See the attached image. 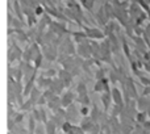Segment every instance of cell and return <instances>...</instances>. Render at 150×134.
Here are the masks:
<instances>
[{"label":"cell","instance_id":"1","mask_svg":"<svg viewBox=\"0 0 150 134\" xmlns=\"http://www.w3.org/2000/svg\"><path fill=\"white\" fill-rule=\"evenodd\" d=\"M80 117H82V114H80V111H79V106H76V104H71L70 106H67L66 108V120L70 122H80Z\"/></svg>","mask_w":150,"mask_h":134},{"label":"cell","instance_id":"2","mask_svg":"<svg viewBox=\"0 0 150 134\" xmlns=\"http://www.w3.org/2000/svg\"><path fill=\"white\" fill-rule=\"evenodd\" d=\"M76 54L80 55L84 59H90L92 58V47H91V41H84L82 44L76 45Z\"/></svg>","mask_w":150,"mask_h":134},{"label":"cell","instance_id":"3","mask_svg":"<svg viewBox=\"0 0 150 134\" xmlns=\"http://www.w3.org/2000/svg\"><path fill=\"white\" fill-rule=\"evenodd\" d=\"M82 29L86 32V33H87V37H88L90 39L100 41V39H104V38H105V34H104V32L101 30V29H99V28H92V26L84 25Z\"/></svg>","mask_w":150,"mask_h":134},{"label":"cell","instance_id":"4","mask_svg":"<svg viewBox=\"0 0 150 134\" xmlns=\"http://www.w3.org/2000/svg\"><path fill=\"white\" fill-rule=\"evenodd\" d=\"M66 5H67V7L73 11V12L80 18V20L84 21V23H87V18H86L84 12H83V9H84V8L82 7V4H80V3H76L75 0H69V1H66Z\"/></svg>","mask_w":150,"mask_h":134},{"label":"cell","instance_id":"5","mask_svg":"<svg viewBox=\"0 0 150 134\" xmlns=\"http://www.w3.org/2000/svg\"><path fill=\"white\" fill-rule=\"evenodd\" d=\"M49 29L52 32H54L57 36H61V37H63V34H66V33L71 34V32L66 28L65 23H59V21H57V20H53V23L49 25Z\"/></svg>","mask_w":150,"mask_h":134},{"label":"cell","instance_id":"6","mask_svg":"<svg viewBox=\"0 0 150 134\" xmlns=\"http://www.w3.org/2000/svg\"><path fill=\"white\" fill-rule=\"evenodd\" d=\"M111 90H107V91H104V92H101V96H100V100H101V104H103V108H104L105 113H109L112 105H113V99H112Z\"/></svg>","mask_w":150,"mask_h":134},{"label":"cell","instance_id":"7","mask_svg":"<svg viewBox=\"0 0 150 134\" xmlns=\"http://www.w3.org/2000/svg\"><path fill=\"white\" fill-rule=\"evenodd\" d=\"M111 82H109V79L108 78H103V79H98L95 82V85H93V92H99V93H101V92H104V91H107V90H111Z\"/></svg>","mask_w":150,"mask_h":134},{"label":"cell","instance_id":"8","mask_svg":"<svg viewBox=\"0 0 150 134\" xmlns=\"http://www.w3.org/2000/svg\"><path fill=\"white\" fill-rule=\"evenodd\" d=\"M61 99H62V106L63 108H67V106H70L71 104L75 103V100H76V93L74 95L73 91L67 90L66 92H63L62 95H61Z\"/></svg>","mask_w":150,"mask_h":134},{"label":"cell","instance_id":"9","mask_svg":"<svg viewBox=\"0 0 150 134\" xmlns=\"http://www.w3.org/2000/svg\"><path fill=\"white\" fill-rule=\"evenodd\" d=\"M112 93V99H113V104H117V105H125V99H124V93L121 92L120 88H117L116 85H113L111 90Z\"/></svg>","mask_w":150,"mask_h":134},{"label":"cell","instance_id":"10","mask_svg":"<svg viewBox=\"0 0 150 134\" xmlns=\"http://www.w3.org/2000/svg\"><path fill=\"white\" fill-rule=\"evenodd\" d=\"M79 125L86 133H91L93 130V128L96 126V122L91 118V116H84L82 120H80Z\"/></svg>","mask_w":150,"mask_h":134},{"label":"cell","instance_id":"11","mask_svg":"<svg viewBox=\"0 0 150 134\" xmlns=\"http://www.w3.org/2000/svg\"><path fill=\"white\" fill-rule=\"evenodd\" d=\"M57 76L59 78V79L62 80L63 83H65L66 88L70 87L71 83H73V79H74V75L71 74V71H69V70H65V68L59 70V71H58V75H57Z\"/></svg>","mask_w":150,"mask_h":134},{"label":"cell","instance_id":"12","mask_svg":"<svg viewBox=\"0 0 150 134\" xmlns=\"http://www.w3.org/2000/svg\"><path fill=\"white\" fill-rule=\"evenodd\" d=\"M46 105L53 113L57 112L58 109H61L62 108V99H61V95H55V96H53L52 99H49Z\"/></svg>","mask_w":150,"mask_h":134},{"label":"cell","instance_id":"13","mask_svg":"<svg viewBox=\"0 0 150 134\" xmlns=\"http://www.w3.org/2000/svg\"><path fill=\"white\" fill-rule=\"evenodd\" d=\"M53 79L54 78H49V76H45V75H38L37 76V80H36V85L37 87H40L42 91L46 90V88H49L50 85H52L53 83Z\"/></svg>","mask_w":150,"mask_h":134},{"label":"cell","instance_id":"14","mask_svg":"<svg viewBox=\"0 0 150 134\" xmlns=\"http://www.w3.org/2000/svg\"><path fill=\"white\" fill-rule=\"evenodd\" d=\"M95 20L99 23V25H101V26H105L107 24L109 23V18H108V16H107V13H105V11H104V7L101 5L100 8L98 9V12L95 13Z\"/></svg>","mask_w":150,"mask_h":134},{"label":"cell","instance_id":"15","mask_svg":"<svg viewBox=\"0 0 150 134\" xmlns=\"http://www.w3.org/2000/svg\"><path fill=\"white\" fill-rule=\"evenodd\" d=\"M150 96L146 95H141L137 97V109L138 111H144V112H148V108L150 105Z\"/></svg>","mask_w":150,"mask_h":134},{"label":"cell","instance_id":"16","mask_svg":"<svg viewBox=\"0 0 150 134\" xmlns=\"http://www.w3.org/2000/svg\"><path fill=\"white\" fill-rule=\"evenodd\" d=\"M50 88L55 92V95H62L63 90L66 88V85H65V83L59 79V78L55 76L54 79H53V83H52V85H50Z\"/></svg>","mask_w":150,"mask_h":134},{"label":"cell","instance_id":"17","mask_svg":"<svg viewBox=\"0 0 150 134\" xmlns=\"http://www.w3.org/2000/svg\"><path fill=\"white\" fill-rule=\"evenodd\" d=\"M104 113H105V112L101 111V109L99 108L98 105H93L92 108H91L90 116H91V118H92L93 121L96 122V124H99V122H100V120H101V117L104 116Z\"/></svg>","mask_w":150,"mask_h":134},{"label":"cell","instance_id":"18","mask_svg":"<svg viewBox=\"0 0 150 134\" xmlns=\"http://www.w3.org/2000/svg\"><path fill=\"white\" fill-rule=\"evenodd\" d=\"M41 95H42V90L40 87H37V85H34V88L32 90L30 95L28 96V97L32 100V103H33L34 106H37V101H38V99H40V96Z\"/></svg>","mask_w":150,"mask_h":134},{"label":"cell","instance_id":"19","mask_svg":"<svg viewBox=\"0 0 150 134\" xmlns=\"http://www.w3.org/2000/svg\"><path fill=\"white\" fill-rule=\"evenodd\" d=\"M71 36H73V38H74V41H75V44H82V42H84V41H87V39H90L87 37V33H86L84 30L83 32H71Z\"/></svg>","mask_w":150,"mask_h":134},{"label":"cell","instance_id":"20","mask_svg":"<svg viewBox=\"0 0 150 134\" xmlns=\"http://www.w3.org/2000/svg\"><path fill=\"white\" fill-rule=\"evenodd\" d=\"M75 103H78L79 105H90L91 99H90V96H88V92L76 93V100H75Z\"/></svg>","mask_w":150,"mask_h":134},{"label":"cell","instance_id":"21","mask_svg":"<svg viewBox=\"0 0 150 134\" xmlns=\"http://www.w3.org/2000/svg\"><path fill=\"white\" fill-rule=\"evenodd\" d=\"M44 126H45V130H46V134H57L58 126L52 118H50L47 122H45Z\"/></svg>","mask_w":150,"mask_h":134},{"label":"cell","instance_id":"22","mask_svg":"<svg viewBox=\"0 0 150 134\" xmlns=\"http://www.w3.org/2000/svg\"><path fill=\"white\" fill-rule=\"evenodd\" d=\"M95 1L96 0H79V3L82 4V7L84 8L86 11L92 13V9H93V5H95Z\"/></svg>","mask_w":150,"mask_h":134},{"label":"cell","instance_id":"23","mask_svg":"<svg viewBox=\"0 0 150 134\" xmlns=\"http://www.w3.org/2000/svg\"><path fill=\"white\" fill-rule=\"evenodd\" d=\"M148 118H149L148 112L138 111L137 112V116H136V122H138V124H144V122H145Z\"/></svg>","mask_w":150,"mask_h":134},{"label":"cell","instance_id":"24","mask_svg":"<svg viewBox=\"0 0 150 134\" xmlns=\"http://www.w3.org/2000/svg\"><path fill=\"white\" fill-rule=\"evenodd\" d=\"M105 78V68L103 66H98L96 67V71H95V79H103Z\"/></svg>","mask_w":150,"mask_h":134},{"label":"cell","instance_id":"25","mask_svg":"<svg viewBox=\"0 0 150 134\" xmlns=\"http://www.w3.org/2000/svg\"><path fill=\"white\" fill-rule=\"evenodd\" d=\"M44 54L42 53H40L38 55H37L36 58H34V61H33V65L36 68H41V66H42V61H44Z\"/></svg>","mask_w":150,"mask_h":134},{"label":"cell","instance_id":"26","mask_svg":"<svg viewBox=\"0 0 150 134\" xmlns=\"http://www.w3.org/2000/svg\"><path fill=\"white\" fill-rule=\"evenodd\" d=\"M87 92V85H86V83L80 82L76 84V88H75V93H84Z\"/></svg>","mask_w":150,"mask_h":134},{"label":"cell","instance_id":"27","mask_svg":"<svg viewBox=\"0 0 150 134\" xmlns=\"http://www.w3.org/2000/svg\"><path fill=\"white\" fill-rule=\"evenodd\" d=\"M24 113H25V112L20 111V112H17V113L15 114V117H13V121H15L17 125L23 124V120H24Z\"/></svg>","mask_w":150,"mask_h":134},{"label":"cell","instance_id":"28","mask_svg":"<svg viewBox=\"0 0 150 134\" xmlns=\"http://www.w3.org/2000/svg\"><path fill=\"white\" fill-rule=\"evenodd\" d=\"M73 122H70V121H65V124L62 125V128H61V130H62V133L63 134H66V133H69L71 129H73Z\"/></svg>","mask_w":150,"mask_h":134},{"label":"cell","instance_id":"29","mask_svg":"<svg viewBox=\"0 0 150 134\" xmlns=\"http://www.w3.org/2000/svg\"><path fill=\"white\" fill-rule=\"evenodd\" d=\"M79 111H80V114H82V117L90 116L91 108H90V105H80V106H79Z\"/></svg>","mask_w":150,"mask_h":134},{"label":"cell","instance_id":"30","mask_svg":"<svg viewBox=\"0 0 150 134\" xmlns=\"http://www.w3.org/2000/svg\"><path fill=\"white\" fill-rule=\"evenodd\" d=\"M41 74L45 75V76H49V78H55L58 75V71L57 70H54V68H47L46 71L41 72Z\"/></svg>","mask_w":150,"mask_h":134},{"label":"cell","instance_id":"31","mask_svg":"<svg viewBox=\"0 0 150 134\" xmlns=\"http://www.w3.org/2000/svg\"><path fill=\"white\" fill-rule=\"evenodd\" d=\"M40 112H41V121L42 124H45V122L49 121V117H47V113H46V109L44 108V106H40Z\"/></svg>","mask_w":150,"mask_h":134},{"label":"cell","instance_id":"32","mask_svg":"<svg viewBox=\"0 0 150 134\" xmlns=\"http://www.w3.org/2000/svg\"><path fill=\"white\" fill-rule=\"evenodd\" d=\"M138 79H140V83L144 85V87L150 85V76H148V75H142V76H140Z\"/></svg>","mask_w":150,"mask_h":134},{"label":"cell","instance_id":"33","mask_svg":"<svg viewBox=\"0 0 150 134\" xmlns=\"http://www.w3.org/2000/svg\"><path fill=\"white\" fill-rule=\"evenodd\" d=\"M142 95L150 96V85H148V87H144V92H142Z\"/></svg>","mask_w":150,"mask_h":134},{"label":"cell","instance_id":"34","mask_svg":"<svg viewBox=\"0 0 150 134\" xmlns=\"http://www.w3.org/2000/svg\"><path fill=\"white\" fill-rule=\"evenodd\" d=\"M142 125H144V128H145V129H148L149 132H150V118H148V120H146V121L144 122Z\"/></svg>","mask_w":150,"mask_h":134},{"label":"cell","instance_id":"35","mask_svg":"<svg viewBox=\"0 0 150 134\" xmlns=\"http://www.w3.org/2000/svg\"><path fill=\"white\" fill-rule=\"evenodd\" d=\"M149 75H150V74H149Z\"/></svg>","mask_w":150,"mask_h":134}]
</instances>
